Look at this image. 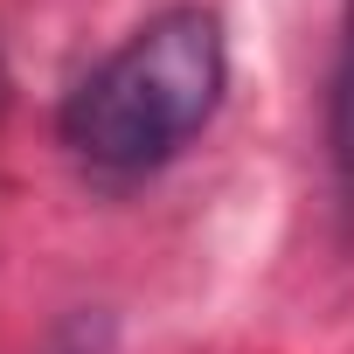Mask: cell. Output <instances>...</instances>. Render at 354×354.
<instances>
[{
	"instance_id": "2",
	"label": "cell",
	"mask_w": 354,
	"mask_h": 354,
	"mask_svg": "<svg viewBox=\"0 0 354 354\" xmlns=\"http://www.w3.org/2000/svg\"><path fill=\"white\" fill-rule=\"evenodd\" d=\"M333 174H340V202L354 209V0L340 28V70H333Z\"/></svg>"
},
{
	"instance_id": "1",
	"label": "cell",
	"mask_w": 354,
	"mask_h": 354,
	"mask_svg": "<svg viewBox=\"0 0 354 354\" xmlns=\"http://www.w3.org/2000/svg\"><path fill=\"white\" fill-rule=\"evenodd\" d=\"M230 91V42L209 8H167L132 28L70 97H63V146L97 174H153L181 153Z\"/></svg>"
}]
</instances>
